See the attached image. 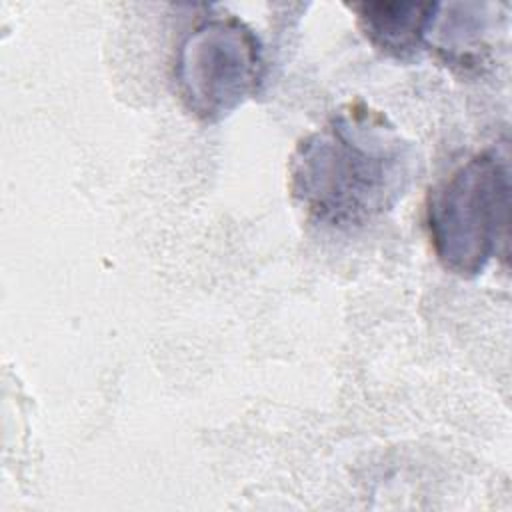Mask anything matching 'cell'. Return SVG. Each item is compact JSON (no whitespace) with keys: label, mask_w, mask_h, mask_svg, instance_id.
<instances>
[{"label":"cell","mask_w":512,"mask_h":512,"mask_svg":"<svg viewBox=\"0 0 512 512\" xmlns=\"http://www.w3.org/2000/svg\"><path fill=\"white\" fill-rule=\"evenodd\" d=\"M174 78L198 120L220 122L258 92L264 78L260 40L236 16L206 18L180 42Z\"/></svg>","instance_id":"3957f363"},{"label":"cell","mask_w":512,"mask_h":512,"mask_svg":"<svg viewBox=\"0 0 512 512\" xmlns=\"http://www.w3.org/2000/svg\"><path fill=\"white\" fill-rule=\"evenodd\" d=\"M416 164V148L384 114L348 104L296 144L288 186L316 222L356 228L396 206Z\"/></svg>","instance_id":"6da1fadb"},{"label":"cell","mask_w":512,"mask_h":512,"mask_svg":"<svg viewBox=\"0 0 512 512\" xmlns=\"http://www.w3.org/2000/svg\"><path fill=\"white\" fill-rule=\"evenodd\" d=\"M364 38L394 60L416 58L432 34L438 2H354L346 4Z\"/></svg>","instance_id":"277c9868"},{"label":"cell","mask_w":512,"mask_h":512,"mask_svg":"<svg viewBox=\"0 0 512 512\" xmlns=\"http://www.w3.org/2000/svg\"><path fill=\"white\" fill-rule=\"evenodd\" d=\"M510 164L508 152L474 154L428 196L426 226L444 270L474 278L508 244Z\"/></svg>","instance_id":"7a4b0ae2"}]
</instances>
